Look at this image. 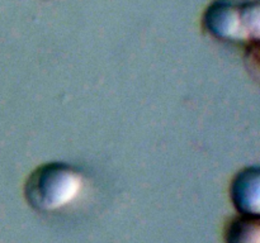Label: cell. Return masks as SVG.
Returning <instances> with one entry per match:
<instances>
[{
	"instance_id": "6da1fadb",
	"label": "cell",
	"mask_w": 260,
	"mask_h": 243,
	"mask_svg": "<svg viewBox=\"0 0 260 243\" xmlns=\"http://www.w3.org/2000/svg\"><path fill=\"white\" fill-rule=\"evenodd\" d=\"M202 25L221 42L255 47L260 35V0H212L203 13Z\"/></svg>"
},
{
	"instance_id": "7a4b0ae2",
	"label": "cell",
	"mask_w": 260,
	"mask_h": 243,
	"mask_svg": "<svg viewBox=\"0 0 260 243\" xmlns=\"http://www.w3.org/2000/svg\"><path fill=\"white\" fill-rule=\"evenodd\" d=\"M83 184L80 171L66 162H47L33 170L24 184V197L37 212H55L70 204Z\"/></svg>"
},
{
	"instance_id": "3957f363",
	"label": "cell",
	"mask_w": 260,
	"mask_h": 243,
	"mask_svg": "<svg viewBox=\"0 0 260 243\" xmlns=\"http://www.w3.org/2000/svg\"><path fill=\"white\" fill-rule=\"evenodd\" d=\"M230 196L239 214L259 215L260 213V170L245 167L231 181Z\"/></svg>"
},
{
	"instance_id": "277c9868",
	"label": "cell",
	"mask_w": 260,
	"mask_h": 243,
	"mask_svg": "<svg viewBox=\"0 0 260 243\" xmlns=\"http://www.w3.org/2000/svg\"><path fill=\"white\" fill-rule=\"evenodd\" d=\"M225 243H260L259 215L239 214L229 220L223 230Z\"/></svg>"
}]
</instances>
